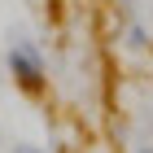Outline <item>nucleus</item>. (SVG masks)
Listing matches in <instances>:
<instances>
[{
  "instance_id": "1",
  "label": "nucleus",
  "mask_w": 153,
  "mask_h": 153,
  "mask_svg": "<svg viewBox=\"0 0 153 153\" xmlns=\"http://www.w3.org/2000/svg\"><path fill=\"white\" fill-rule=\"evenodd\" d=\"M4 61H9V74L13 83L22 88L26 96H39L48 88V70H44V57H39V48L31 44V39H13L9 53H4Z\"/></svg>"
},
{
  "instance_id": "2",
  "label": "nucleus",
  "mask_w": 153,
  "mask_h": 153,
  "mask_svg": "<svg viewBox=\"0 0 153 153\" xmlns=\"http://www.w3.org/2000/svg\"><path fill=\"white\" fill-rule=\"evenodd\" d=\"M149 35H144V26H131V48H144Z\"/></svg>"
},
{
  "instance_id": "3",
  "label": "nucleus",
  "mask_w": 153,
  "mask_h": 153,
  "mask_svg": "<svg viewBox=\"0 0 153 153\" xmlns=\"http://www.w3.org/2000/svg\"><path fill=\"white\" fill-rule=\"evenodd\" d=\"M13 153H39L35 144H13Z\"/></svg>"
},
{
  "instance_id": "4",
  "label": "nucleus",
  "mask_w": 153,
  "mask_h": 153,
  "mask_svg": "<svg viewBox=\"0 0 153 153\" xmlns=\"http://www.w3.org/2000/svg\"><path fill=\"white\" fill-rule=\"evenodd\" d=\"M136 153H153V144H144V149H136Z\"/></svg>"
},
{
  "instance_id": "5",
  "label": "nucleus",
  "mask_w": 153,
  "mask_h": 153,
  "mask_svg": "<svg viewBox=\"0 0 153 153\" xmlns=\"http://www.w3.org/2000/svg\"><path fill=\"white\" fill-rule=\"evenodd\" d=\"M127 4H131V0H127Z\"/></svg>"
}]
</instances>
